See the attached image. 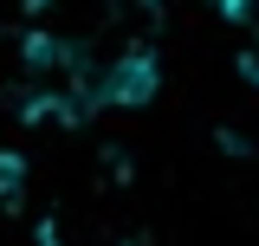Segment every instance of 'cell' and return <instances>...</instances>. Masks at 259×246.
Returning a JSON list of instances; mask_svg holds the SVG:
<instances>
[{"label":"cell","instance_id":"obj_1","mask_svg":"<svg viewBox=\"0 0 259 246\" xmlns=\"http://www.w3.org/2000/svg\"><path fill=\"white\" fill-rule=\"evenodd\" d=\"M91 110H143L162 91V52L156 39H136V32H110L91 39Z\"/></svg>","mask_w":259,"mask_h":246},{"label":"cell","instance_id":"obj_2","mask_svg":"<svg viewBox=\"0 0 259 246\" xmlns=\"http://www.w3.org/2000/svg\"><path fill=\"white\" fill-rule=\"evenodd\" d=\"M214 7H221V13L246 32V39H259V0H214Z\"/></svg>","mask_w":259,"mask_h":246},{"label":"cell","instance_id":"obj_3","mask_svg":"<svg viewBox=\"0 0 259 246\" xmlns=\"http://www.w3.org/2000/svg\"><path fill=\"white\" fill-rule=\"evenodd\" d=\"M20 175H26V169H20V155L0 149V201H7V194H20Z\"/></svg>","mask_w":259,"mask_h":246},{"label":"cell","instance_id":"obj_4","mask_svg":"<svg viewBox=\"0 0 259 246\" xmlns=\"http://www.w3.org/2000/svg\"><path fill=\"white\" fill-rule=\"evenodd\" d=\"M240 78L259 85V39H246V52H240Z\"/></svg>","mask_w":259,"mask_h":246}]
</instances>
